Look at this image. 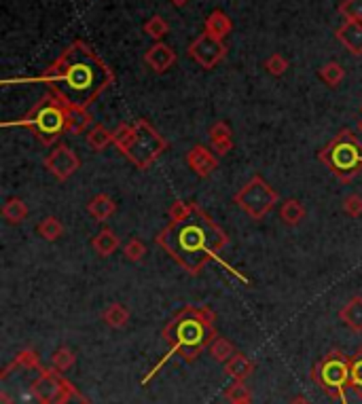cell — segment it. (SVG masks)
I'll use <instances>...</instances> for the list:
<instances>
[{
    "label": "cell",
    "instance_id": "ffe728a7",
    "mask_svg": "<svg viewBox=\"0 0 362 404\" xmlns=\"http://www.w3.org/2000/svg\"><path fill=\"white\" fill-rule=\"evenodd\" d=\"M231 30H233V22L229 20L227 13H222V11H212V13L208 15V20H206V32H208L210 36L222 41Z\"/></svg>",
    "mask_w": 362,
    "mask_h": 404
},
{
    "label": "cell",
    "instance_id": "60d3db41",
    "mask_svg": "<svg viewBox=\"0 0 362 404\" xmlns=\"http://www.w3.org/2000/svg\"><path fill=\"white\" fill-rule=\"evenodd\" d=\"M358 131H360V136H362V119H360V123H358Z\"/></svg>",
    "mask_w": 362,
    "mask_h": 404
},
{
    "label": "cell",
    "instance_id": "cb8c5ba5",
    "mask_svg": "<svg viewBox=\"0 0 362 404\" xmlns=\"http://www.w3.org/2000/svg\"><path fill=\"white\" fill-rule=\"evenodd\" d=\"M28 206L24 203V199L20 197H11L7 199V203L3 206V218L11 224H20L28 218Z\"/></svg>",
    "mask_w": 362,
    "mask_h": 404
},
{
    "label": "cell",
    "instance_id": "e575fe53",
    "mask_svg": "<svg viewBox=\"0 0 362 404\" xmlns=\"http://www.w3.org/2000/svg\"><path fill=\"white\" fill-rule=\"evenodd\" d=\"M9 368H24V370L39 368V358H36V354H34V351L26 349V351L18 354V358L11 362V366H9Z\"/></svg>",
    "mask_w": 362,
    "mask_h": 404
},
{
    "label": "cell",
    "instance_id": "4fadbf2b",
    "mask_svg": "<svg viewBox=\"0 0 362 404\" xmlns=\"http://www.w3.org/2000/svg\"><path fill=\"white\" fill-rule=\"evenodd\" d=\"M145 62H147V66H149L153 72L163 74V72H168V70L176 64V51L161 41V43H155L153 47L147 49Z\"/></svg>",
    "mask_w": 362,
    "mask_h": 404
},
{
    "label": "cell",
    "instance_id": "44dd1931",
    "mask_svg": "<svg viewBox=\"0 0 362 404\" xmlns=\"http://www.w3.org/2000/svg\"><path fill=\"white\" fill-rule=\"evenodd\" d=\"M114 142V133L110 129H106L104 125L95 123L93 127H89L87 131V144L95 151V153H102L106 147H110Z\"/></svg>",
    "mask_w": 362,
    "mask_h": 404
},
{
    "label": "cell",
    "instance_id": "ac0fdd59",
    "mask_svg": "<svg viewBox=\"0 0 362 404\" xmlns=\"http://www.w3.org/2000/svg\"><path fill=\"white\" fill-rule=\"evenodd\" d=\"M87 212H89L98 222H104V220H108L110 216H114L116 203H114V199H112L110 195L100 193V195H95V197L87 203Z\"/></svg>",
    "mask_w": 362,
    "mask_h": 404
},
{
    "label": "cell",
    "instance_id": "9a60e30c",
    "mask_svg": "<svg viewBox=\"0 0 362 404\" xmlns=\"http://www.w3.org/2000/svg\"><path fill=\"white\" fill-rule=\"evenodd\" d=\"M337 41L351 55H362V24L360 22H345L337 30Z\"/></svg>",
    "mask_w": 362,
    "mask_h": 404
},
{
    "label": "cell",
    "instance_id": "6da1fadb",
    "mask_svg": "<svg viewBox=\"0 0 362 404\" xmlns=\"http://www.w3.org/2000/svg\"><path fill=\"white\" fill-rule=\"evenodd\" d=\"M39 81L45 83L68 110L89 112L87 108L114 83V72L91 47L74 41Z\"/></svg>",
    "mask_w": 362,
    "mask_h": 404
},
{
    "label": "cell",
    "instance_id": "5bb4252c",
    "mask_svg": "<svg viewBox=\"0 0 362 404\" xmlns=\"http://www.w3.org/2000/svg\"><path fill=\"white\" fill-rule=\"evenodd\" d=\"M208 136H210L212 151H214L218 157H224V155L231 153V149H233V133H231V127H229L224 121L212 123Z\"/></svg>",
    "mask_w": 362,
    "mask_h": 404
},
{
    "label": "cell",
    "instance_id": "d590c367",
    "mask_svg": "<svg viewBox=\"0 0 362 404\" xmlns=\"http://www.w3.org/2000/svg\"><path fill=\"white\" fill-rule=\"evenodd\" d=\"M224 398H227L229 402H233V400L253 398V393H250V389L244 385V381H233V383L224 389Z\"/></svg>",
    "mask_w": 362,
    "mask_h": 404
},
{
    "label": "cell",
    "instance_id": "484cf974",
    "mask_svg": "<svg viewBox=\"0 0 362 404\" xmlns=\"http://www.w3.org/2000/svg\"><path fill=\"white\" fill-rule=\"evenodd\" d=\"M318 76H320V81L324 83V85H328V87H339L341 83H343V79H345V70H343V66L341 64H337V62H328V64H324L320 70H318Z\"/></svg>",
    "mask_w": 362,
    "mask_h": 404
},
{
    "label": "cell",
    "instance_id": "8d00e7d4",
    "mask_svg": "<svg viewBox=\"0 0 362 404\" xmlns=\"http://www.w3.org/2000/svg\"><path fill=\"white\" fill-rule=\"evenodd\" d=\"M343 212L351 218H360L362 216V197L360 195H347L343 199Z\"/></svg>",
    "mask_w": 362,
    "mask_h": 404
},
{
    "label": "cell",
    "instance_id": "83f0119b",
    "mask_svg": "<svg viewBox=\"0 0 362 404\" xmlns=\"http://www.w3.org/2000/svg\"><path fill=\"white\" fill-rule=\"evenodd\" d=\"M36 231H39V235H41L43 239H47V241H55V239L62 237V233H64V224H62L60 218H55V216H45V218L39 222Z\"/></svg>",
    "mask_w": 362,
    "mask_h": 404
},
{
    "label": "cell",
    "instance_id": "b9f144b4",
    "mask_svg": "<svg viewBox=\"0 0 362 404\" xmlns=\"http://www.w3.org/2000/svg\"><path fill=\"white\" fill-rule=\"evenodd\" d=\"M360 110H362V108H360Z\"/></svg>",
    "mask_w": 362,
    "mask_h": 404
},
{
    "label": "cell",
    "instance_id": "7a4b0ae2",
    "mask_svg": "<svg viewBox=\"0 0 362 404\" xmlns=\"http://www.w3.org/2000/svg\"><path fill=\"white\" fill-rule=\"evenodd\" d=\"M155 241L185 269L187 274L197 276L210 260H220V252L227 248V233L199 208L180 222H168L155 237Z\"/></svg>",
    "mask_w": 362,
    "mask_h": 404
},
{
    "label": "cell",
    "instance_id": "5b68a950",
    "mask_svg": "<svg viewBox=\"0 0 362 404\" xmlns=\"http://www.w3.org/2000/svg\"><path fill=\"white\" fill-rule=\"evenodd\" d=\"M68 121L70 110L53 93H47L34 104V108L26 116L18 121H5L3 127H26L34 133L41 144L51 147L64 133H68Z\"/></svg>",
    "mask_w": 362,
    "mask_h": 404
},
{
    "label": "cell",
    "instance_id": "8fae6325",
    "mask_svg": "<svg viewBox=\"0 0 362 404\" xmlns=\"http://www.w3.org/2000/svg\"><path fill=\"white\" fill-rule=\"evenodd\" d=\"M45 168L51 176H55L60 182H66L76 174L81 168V159L68 144H58L47 157H45Z\"/></svg>",
    "mask_w": 362,
    "mask_h": 404
},
{
    "label": "cell",
    "instance_id": "f1b7e54d",
    "mask_svg": "<svg viewBox=\"0 0 362 404\" xmlns=\"http://www.w3.org/2000/svg\"><path fill=\"white\" fill-rule=\"evenodd\" d=\"M74 362H76V356H74V351L68 349V347H60V349L51 356L53 370H58L60 375L68 372V370L74 366Z\"/></svg>",
    "mask_w": 362,
    "mask_h": 404
},
{
    "label": "cell",
    "instance_id": "4316f807",
    "mask_svg": "<svg viewBox=\"0 0 362 404\" xmlns=\"http://www.w3.org/2000/svg\"><path fill=\"white\" fill-rule=\"evenodd\" d=\"M208 351H210V356H212L216 362L224 364V362H229V360L235 356V345H233L229 339H224V337H216V339L210 343Z\"/></svg>",
    "mask_w": 362,
    "mask_h": 404
},
{
    "label": "cell",
    "instance_id": "ba28073f",
    "mask_svg": "<svg viewBox=\"0 0 362 404\" xmlns=\"http://www.w3.org/2000/svg\"><path fill=\"white\" fill-rule=\"evenodd\" d=\"M233 201L253 220H263L280 201V193L263 176L257 174L235 193Z\"/></svg>",
    "mask_w": 362,
    "mask_h": 404
},
{
    "label": "cell",
    "instance_id": "f35d334b",
    "mask_svg": "<svg viewBox=\"0 0 362 404\" xmlns=\"http://www.w3.org/2000/svg\"><path fill=\"white\" fill-rule=\"evenodd\" d=\"M170 3H172L174 7H178V9H180V7H185V5L189 3V0H170Z\"/></svg>",
    "mask_w": 362,
    "mask_h": 404
},
{
    "label": "cell",
    "instance_id": "d6986e66",
    "mask_svg": "<svg viewBox=\"0 0 362 404\" xmlns=\"http://www.w3.org/2000/svg\"><path fill=\"white\" fill-rule=\"evenodd\" d=\"M121 245V239L116 237V233L112 229H102L93 239H91V248L95 250L98 256L106 258L110 254H114Z\"/></svg>",
    "mask_w": 362,
    "mask_h": 404
},
{
    "label": "cell",
    "instance_id": "836d02e7",
    "mask_svg": "<svg viewBox=\"0 0 362 404\" xmlns=\"http://www.w3.org/2000/svg\"><path fill=\"white\" fill-rule=\"evenodd\" d=\"M265 68L272 76H282L286 70H288V60L282 55V53H274L272 58H267L265 62Z\"/></svg>",
    "mask_w": 362,
    "mask_h": 404
},
{
    "label": "cell",
    "instance_id": "7c38bea8",
    "mask_svg": "<svg viewBox=\"0 0 362 404\" xmlns=\"http://www.w3.org/2000/svg\"><path fill=\"white\" fill-rule=\"evenodd\" d=\"M187 166L193 170L195 176L199 178H210L216 170H218V155L210 149H206L203 144H195L189 153H187Z\"/></svg>",
    "mask_w": 362,
    "mask_h": 404
},
{
    "label": "cell",
    "instance_id": "74e56055",
    "mask_svg": "<svg viewBox=\"0 0 362 404\" xmlns=\"http://www.w3.org/2000/svg\"><path fill=\"white\" fill-rule=\"evenodd\" d=\"M288 404H311V402H309V400H307L305 396H297V398H293V400H290Z\"/></svg>",
    "mask_w": 362,
    "mask_h": 404
},
{
    "label": "cell",
    "instance_id": "f546056e",
    "mask_svg": "<svg viewBox=\"0 0 362 404\" xmlns=\"http://www.w3.org/2000/svg\"><path fill=\"white\" fill-rule=\"evenodd\" d=\"M145 32H147V36H151L153 41L161 43V41L168 36V32H170V24H168L161 15H153V18L145 24Z\"/></svg>",
    "mask_w": 362,
    "mask_h": 404
},
{
    "label": "cell",
    "instance_id": "d6a6232c",
    "mask_svg": "<svg viewBox=\"0 0 362 404\" xmlns=\"http://www.w3.org/2000/svg\"><path fill=\"white\" fill-rule=\"evenodd\" d=\"M193 206H195V203H191V201L176 199V201L172 203V208H170V214H168L170 222H180V220H185V218L193 212Z\"/></svg>",
    "mask_w": 362,
    "mask_h": 404
},
{
    "label": "cell",
    "instance_id": "1f68e13d",
    "mask_svg": "<svg viewBox=\"0 0 362 404\" xmlns=\"http://www.w3.org/2000/svg\"><path fill=\"white\" fill-rule=\"evenodd\" d=\"M123 254H126L128 260H132V262H140V260H145V256H147V245H145L142 239L132 237V239L123 245Z\"/></svg>",
    "mask_w": 362,
    "mask_h": 404
},
{
    "label": "cell",
    "instance_id": "ab89813d",
    "mask_svg": "<svg viewBox=\"0 0 362 404\" xmlns=\"http://www.w3.org/2000/svg\"><path fill=\"white\" fill-rule=\"evenodd\" d=\"M231 404H253V398H244V400H233Z\"/></svg>",
    "mask_w": 362,
    "mask_h": 404
},
{
    "label": "cell",
    "instance_id": "7402d4cb",
    "mask_svg": "<svg viewBox=\"0 0 362 404\" xmlns=\"http://www.w3.org/2000/svg\"><path fill=\"white\" fill-rule=\"evenodd\" d=\"M102 320L110 328H126L128 322H130V309L126 305H121V303H110L102 311Z\"/></svg>",
    "mask_w": 362,
    "mask_h": 404
},
{
    "label": "cell",
    "instance_id": "603a6c76",
    "mask_svg": "<svg viewBox=\"0 0 362 404\" xmlns=\"http://www.w3.org/2000/svg\"><path fill=\"white\" fill-rule=\"evenodd\" d=\"M305 214H307V210H305V206H303L299 199H286V201L282 203V208H280V218H282V222L288 224V227L301 224L303 218H305Z\"/></svg>",
    "mask_w": 362,
    "mask_h": 404
},
{
    "label": "cell",
    "instance_id": "d4e9b609",
    "mask_svg": "<svg viewBox=\"0 0 362 404\" xmlns=\"http://www.w3.org/2000/svg\"><path fill=\"white\" fill-rule=\"evenodd\" d=\"M349 389L362 398V347H358L349 358Z\"/></svg>",
    "mask_w": 362,
    "mask_h": 404
},
{
    "label": "cell",
    "instance_id": "52a82bcc",
    "mask_svg": "<svg viewBox=\"0 0 362 404\" xmlns=\"http://www.w3.org/2000/svg\"><path fill=\"white\" fill-rule=\"evenodd\" d=\"M314 381L330 396L345 404V389L349 387V358L339 349H330L314 368Z\"/></svg>",
    "mask_w": 362,
    "mask_h": 404
},
{
    "label": "cell",
    "instance_id": "e0dca14e",
    "mask_svg": "<svg viewBox=\"0 0 362 404\" xmlns=\"http://www.w3.org/2000/svg\"><path fill=\"white\" fill-rule=\"evenodd\" d=\"M339 320L354 332H362V297H354L349 299L341 311H339Z\"/></svg>",
    "mask_w": 362,
    "mask_h": 404
},
{
    "label": "cell",
    "instance_id": "30bf717a",
    "mask_svg": "<svg viewBox=\"0 0 362 404\" xmlns=\"http://www.w3.org/2000/svg\"><path fill=\"white\" fill-rule=\"evenodd\" d=\"M189 55H191L203 70H212V68H216V66L224 60V55H227V45H224L220 39H214V36H210L208 32H203V34H199V36L191 43Z\"/></svg>",
    "mask_w": 362,
    "mask_h": 404
},
{
    "label": "cell",
    "instance_id": "8992f818",
    "mask_svg": "<svg viewBox=\"0 0 362 404\" xmlns=\"http://www.w3.org/2000/svg\"><path fill=\"white\" fill-rule=\"evenodd\" d=\"M318 159L339 182H351L362 174V142L351 129H341L318 153Z\"/></svg>",
    "mask_w": 362,
    "mask_h": 404
},
{
    "label": "cell",
    "instance_id": "277c9868",
    "mask_svg": "<svg viewBox=\"0 0 362 404\" xmlns=\"http://www.w3.org/2000/svg\"><path fill=\"white\" fill-rule=\"evenodd\" d=\"M112 133H114L112 144L138 170H149L168 151L166 138L159 136V131L147 119H138L134 125L121 123Z\"/></svg>",
    "mask_w": 362,
    "mask_h": 404
},
{
    "label": "cell",
    "instance_id": "3957f363",
    "mask_svg": "<svg viewBox=\"0 0 362 404\" xmlns=\"http://www.w3.org/2000/svg\"><path fill=\"white\" fill-rule=\"evenodd\" d=\"M216 337L214 314L208 307L195 305L180 309L163 328V339L170 345V354H178L185 362H195Z\"/></svg>",
    "mask_w": 362,
    "mask_h": 404
},
{
    "label": "cell",
    "instance_id": "9c48e42d",
    "mask_svg": "<svg viewBox=\"0 0 362 404\" xmlns=\"http://www.w3.org/2000/svg\"><path fill=\"white\" fill-rule=\"evenodd\" d=\"M70 389L72 385L62 379L58 370H41L39 379L32 383V393L41 404H62Z\"/></svg>",
    "mask_w": 362,
    "mask_h": 404
},
{
    "label": "cell",
    "instance_id": "2e32d148",
    "mask_svg": "<svg viewBox=\"0 0 362 404\" xmlns=\"http://www.w3.org/2000/svg\"><path fill=\"white\" fill-rule=\"evenodd\" d=\"M255 370V362L241 351H235V356L224 362V372L233 379V381H244L253 375Z\"/></svg>",
    "mask_w": 362,
    "mask_h": 404
},
{
    "label": "cell",
    "instance_id": "4dcf8cb0",
    "mask_svg": "<svg viewBox=\"0 0 362 404\" xmlns=\"http://www.w3.org/2000/svg\"><path fill=\"white\" fill-rule=\"evenodd\" d=\"M339 13L345 18V22L362 24V0H343L339 5Z\"/></svg>",
    "mask_w": 362,
    "mask_h": 404
}]
</instances>
